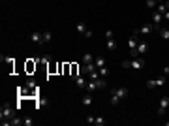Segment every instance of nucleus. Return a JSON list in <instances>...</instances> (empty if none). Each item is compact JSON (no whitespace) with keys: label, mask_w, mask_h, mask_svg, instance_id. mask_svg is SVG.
I'll return each instance as SVG.
<instances>
[{"label":"nucleus","mask_w":169,"mask_h":126,"mask_svg":"<svg viewBox=\"0 0 169 126\" xmlns=\"http://www.w3.org/2000/svg\"><path fill=\"white\" fill-rule=\"evenodd\" d=\"M15 117V109L11 107L9 104H4L2 109H0V119H2V124H6L9 119H13Z\"/></svg>","instance_id":"nucleus-1"},{"label":"nucleus","mask_w":169,"mask_h":126,"mask_svg":"<svg viewBox=\"0 0 169 126\" xmlns=\"http://www.w3.org/2000/svg\"><path fill=\"white\" fill-rule=\"evenodd\" d=\"M162 23H164V15L158 9H152V25H154V30H160L162 28Z\"/></svg>","instance_id":"nucleus-2"},{"label":"nucleus","mask_w":169,"mask_h":126,"mask_svg":"<svg viewBox=\"0 0 169 126\" xmlns=\"http://www.w3.org/2000/svg\"><path fill=\"white\" fill-rule=\"evenodd\" d=\"M167 107H169V96H162V98H160V104H158V115L164 117Z\"/></svg>","instance_id":"nucleus-3"},{"label":"nucleus","mask_w":169,"mask_h":126,"mask_svg":"<svg viewBox=\"0 0 169 126\" xmlns=\"http://www.w3.org/2000/svg\"><path fill=\"white\" fill-rule=\"evenodd\" d=\"M143 66H145V59H143V56H133V60H132V70H133V72H139Z\"/></svg>","instance_id":"nucleus-4"},{"label":"nucleus","mask_w":169,"mask_h":126,"mask_svg":"<svg viewBox=\"0 0 169 126\" xmlns=\"http://www.w3.org/2000/svg\"><path fill=\"white\" fill-rule=\"evenodd\" d=\"M81 104H83V106H92V104H94V96H92V92H88V90H86V92L81 96Z\"/></svg>","instance_id":"nucleus-5"},{"label":"nucleus","mask_w":169,"mask_h":126,"mask_svg":"<svg viewBox=\"0 0 169 126\" xmlns=\"http://www.w3.org/2000/svg\"><path fill=\"white\" fill-rule=\"evenodd\" d=\"M109 96H111V106H118L120 102H122V98H120L113 88H109Z\"/></svg>","instance_id":"nucleus-6"},{"label":"nucleus","mask_w":169,"mask_h":126,"mask_svg":"<svg viewBox=\"0 0 169 126\" xmlns=\"http://www.w3.org/2000/svg\"><path fill=\"white\" fill-rule=\"evenodd\" d=\"M30 40H32V43L41 45V30H34V32L30 34Z\"/></svg>","instance_id":"nucleus-7"},{"label":"nucleus","mask_w":169,"mask_h":126,"mask_svg":"<svg viewBox=\"0 0 169 126\" xmlns=\"http://www.w3.org/2000/svg\"><path fill=\"white\" fill-rule=\"evenodd\" d=\"M152 30H154V25H152V21H150V23H146V25H143V27L139 28V34L146 36V34H150Z\"/></svg>","instance_id":"nucleus-8"},{"label":"nucleus","mask_w":169,"mask_h":126,"mask_svg":"<svg viewBox=\"0 0 169 126\" xmlns=\"http://www.w3.org/2000/svg\"><path fill=\"white\" fill-rule=\"evenodd\" d=\"M75 30H77L79 34H83V36H85V34L88 32V27L85 25V23H81V21H79V23H77V25H75Z\"/></svg>","instance_id":"nucleus-9"},{"label":"nucleus","mask_w":169,"mask_h":126,"mask_svg":"<svg viewBox=\"0 0 169 126\" xmlns=\"http://www.w3.org/2000/svg\"><path fill=\"white\" fill-rule=\"evenodd\" d=\"M51 40H53V34H51V32H47V30H45V32H41V45L49 43Z\"/></svg>","instance_id":"nucleus-10"},{"label":"nucleus","mask_w":169,"mask_h":126,"mask_svg":"<svg viewBox=\"0 0 169 126\" xmlns=\"http://www.w3.org/2000/svg\"><path fill=\"white\" fill-rule=\"evenodd\" d=\"M81 60H83V64H92L94 62V55L92 53H85Z\"/></svg>","instance_id":"nucleus-11"},{"label":"nucleus","mask_w":169,"mask_h":126,"mask_svg":"<svg viewBox=\"0 0 169 126\" xmlns=\"http://www.w3.org/2000/svg\"><path fill=\"white\" fill-rule=\"evenodd\" d=\"M86 83H88V81H85V79H83L81 75H79V77H75V85H77L79 88H83V90H86Z\"/></svg>","instance_id":"nucleus-12"},{"label":"nucleus","mask_w":169,"mask_h":126,"mask_svg":"<svg viewBox=\"0 0 169 126\" xmlns=\"http://www.w3.org/2000/svg\"><path fill=\"white\" fill-rule=\"evenodd\" d=\"M6 124H9V126H21V124H23V119H19V117H13V119H9Z\"/></svg>","instance_id":"nucleus-13"},{"label":"nucleus","mask_w":169,"mask_h":126,"mask_svg":"<svg viewBox=\"0 0 169 126\" xmlns=\"http://www.w3.org/2000/svg\"><path fill=\"white\" fill-rule=\"evenodd\" d=\"M160 36H162V40H169V27L160 28Z\"/></svg>","instance_id":"nucleus-14"},{"label":"nucleus","mask_w":169,"mask_h":126,"mask_svg":"<svg viewBox=\"0 0 169 126\" xmlns=\"http://www.w3.org/2000/svg\"><path fill=\"white\" fill-rule=\"evenodd\" d=\"M94 64H96V68H104V66H105V59H104V56H96V59H94Z\"/></svg>","instance_id":"nucleus-15"},{"label":"nucleus","mask_w":169,"mask_h":126,"mask_svg":"<svg viewBox=\"0 0 169 126\" xmlns=\"http://www.w3.org/2000/svg\"><path fill=\"white\" fill-rule=\"evenodd\" d=\"M113 90H115V92H117V94H118V96H120L122 100L128 96V88H113Z\"/></svg>","instance_id":"nucleus-16"},{"label":"nucleus","mask_w":169,"mask_h":126,"mask_svg":"<svg viewBox=\"0 0 169 126\" xmlns=\"http://www.w3.org/2000/svg\"><path fill=\"white\" fill-rule=\"evenodd\" d=\"M105 45H107V49H109V51H115V49H117V40H115V38H113V40H107V43H105Z\"/></svg>","instance_id":"nucleus-17"},{"label":"nucleus","mask_w":169,"mask_h":126,"mask_svg":"<svg viewBox=\"0 0 169 126\" xmlns=\"http://www.w3.org/2000/svg\"><path fill=\"white\" fill-rule=\"evenodd\" d=\"M96 88H98L96 81H94V79H90V81L86 83V90H88V92H92V90H96Z\"/></svg>","instance_id":"nucleus-18"},{"label":"nucleus","mask_w":169,"mask_h":126,"mask_svg":"<svg viewBox=\"0 0 169 126\" xmlns=\"http://www.w3.org/2000/svg\"><path fill=\"white\" fill-rule=\"evenodd\" d=\"M164 85H167V75H165V77H158V79H156V87H164Z\"/></svg>","instance_id":"nucleus-19"},{"label":"nucleus","mask_w":169,"mask_h":126,"mask_svg":"<svg viewBox=\"0 0 169 126\" xmlns=\"http://www.w3.org/2000/svg\"><path fill=\"white\" fill-rule=\"evenodd\" d=\"M94 126H104L105 124V119L104 117H94V122H92Z\"/></svg>","instance_id":"nucleus-20"},{"label":"nucleus","mask_w":169,"mask_h":126,"mask_svg":"<svg viewBox=\"0 0 169 126\" xmlns=\"http://www.w3.org/2000/svg\"><path fill=\"white\" fill-rule=\"evenodd\" d=\"M156 9H158V11H160V13L164 15V13H165V11H167V6H165V2H160V4H158V6H156Z\"/></svg>","instance_id":"nucleus-21"},{"label":"nucleus","mask_w":169,"mask_h":126,"mask_svg":"<svg viewBox=\"0 0 169 126\" xmlns=\"http://www.w3.org/2000/svg\"><path fill=\"white\" fill-rule=\"evenodd\" d=\"M96 85H98V88H105V79L104 77H98L96 79Z\"/></svg>","instance_id":"nucleus-22"},{"label":"nucleus","mask_w":169,"mask_h":126,"mask_svg":"<svg viewBox=\"0 0 169 126\" xmlns=\"http://www.w3.org/2000/svg\"><path fill=\"white\" fill-rule=\"evenodd\" d=\"M156 6H158L156 0H146V8L149 9H156Z\"/></svg>","instance_id":"nucleus-23"},{"label":"nucleus","mask_w":169,"mask_h":126,"mask_svg":"<svg viewBox=\"0 0 169 126\" xmlns=\"http://www.w3.org/2000/svg\"><path fill=\"white\" fill-rule=\"evenodd\" d=\"M23 124H25V126H32L34 124V119L32 117H25V119H23Z\"/></svg>","instance_id":"nucleus-24"},{"label":"nucleus","mask_w":169,"mask_h":126,"mask_svg":"<svg viewBox=\"0 0 169 126\" xmlns=\"http://www.w3.org/2000/svg\"><path fill=\"white\" fill-rule=\"evenodd\" d=\"M122 68L124 70H132V60H122Z\"/></svg>","instance_id":"nucleus-25"},{"label":"nucleus","mask_w":169,"mask_h":126,"mask_svg":"<svg viewBox=\"0 0 169 126\" xmlns=\"http://www.w3.org/2000/svg\"><path fill=\"white\" fill-rule=\"evenodd\" d=\"M98 72H100V75H101V77H105L109 70H107V66H104V68H98Z\"/></svg>","instance_id":"nucleus-26"},{"label":"nucleus","mask_w":169,"mask_h":126,"mask_svg":"<svg viewBox=\"0 0 169 126\" xmlns=\"http://www.w3.org/2000/svg\"><path fill=\"white\" fill-rule=\"evenodd\" d=\"M115 38V32L113 30H105V40H113Z\"/></svg>","instance_id":"nucleus-27"},{"label":"nucleus","mask_w":169,"mask_h":126,"mask_svg":"<svg viewBox=\"0 0 169 126\" xmlns=\"http://www.w3.org/2000/svg\"><path fill=\"white\" fill-rule=\"evenodd\" d=\"M146 87H149V88H156V79H150V81H146Z\"/></svg>","instance_id":"nucleus-28"},{"label":"nucleus","mask_w":169,"mask_h":126,"mask_svg":"<svg viewBox=\"0 0 169 126\" xmlns=\"http://www.w3.org/2000/svg\"><path fill=\"white\" fill-rule=\"evenodd\" d=\"M86 122H88V124H92V122H94V117H92V115H88V117H86Z\"/></svg>","instance_id":"nucleus-29"},{"label":"nucleus","mask_w":169,"mask_h":126,"mask_svg":"<svg viewBox=\"0 0 169 126\" xmlns=\"http://www.w3.org/2000/svg\"><path fill=\"white\" fill-rule=\"evenodd\" d=\"M164 75L169 77V66H164Z\"/></svg>","instance_id":"nucleus-30"},{"label":"nucleus","mask_w":169,"mask_h":126,"mask_svg":"<svg viewBox=\"0 0 169 126\" xmlns=\"http://www.w3.org/2000/svg\"><path fill=\"white\" fill-rule=\"evenodd\" d=\"M164 21H167V23H169V9H167L165 13H164Z\"/></svg>","instance_id":"nucleus-31"},{"label":"nucleus","mask_w":169,"mask_h":126,"mask_svg":"<svg viewBox=\"0 0 169 126\" xmlns=\"http://www.w3.org/2000/svg\"><path fill=\"white\" fill-rule=\"evenodd\" d=\"M165 6H167V9H169V0H165Z\"/></svg>","instance_id":"nucleus-32"},{"label":"nucleus","mask_w":169,"mask_h":126,"mask_svg":"<svg viewBox=\"0 0 169 126\" xmlns=\"http://www.w3.org/2000/svg\"><path fill=\"white\" fill-rule=\"evenodd\" d=\"M156 2H165V0H156Z\"/></svg>","instance_id":"nucleus-33"},{"label":"nucleus","mask_w":169,"mask_h":126,"mask_svg":"<svg viewBox=\"0 0 169 126\" xmlns=\"http://www.w3.org/2000/svg\"><path fill=\"white\" fill-rule=\"evenodd\" d=\"M167 83H169V77H167Z\"/></svg>","instance_id":"nucleus-34"}]
</instances>
